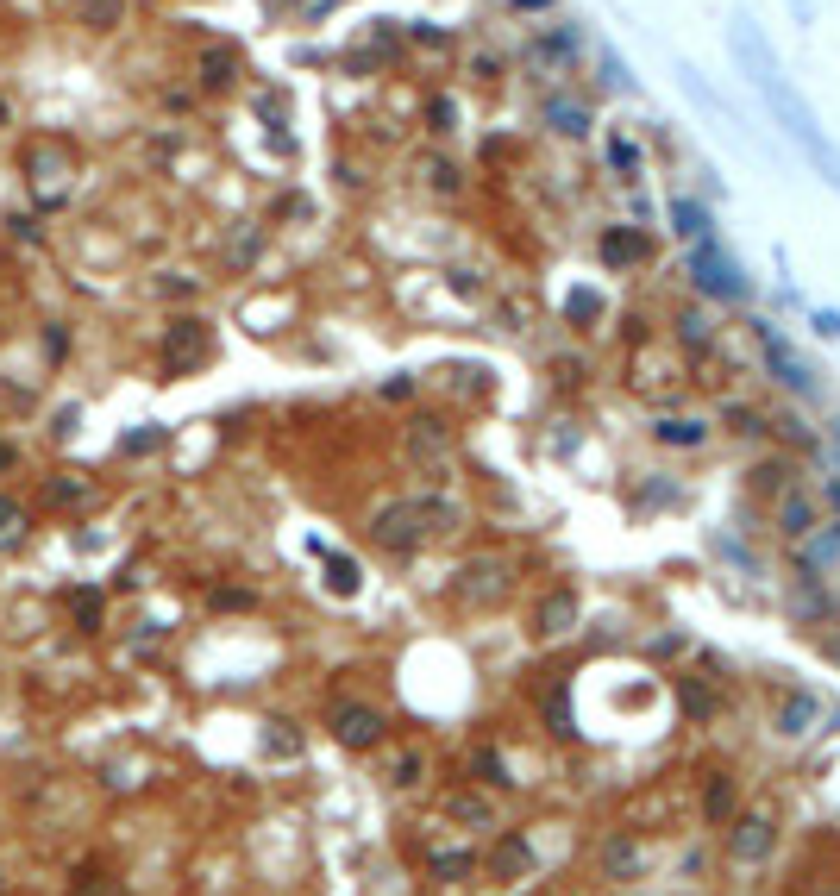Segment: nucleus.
Returning <instances> with one entry per match:
<instances>
[{
    "label": "nucleus",
    "instance_id": "obj_45",
    "mask_svg": "<svg viewBox=\"0 0 840 896\" xmlns=\"http://www.w3.org/2000/svg\"><path fill=\"white\" fill-rule=\"evenodd\" d=\"M815 896H840V890H815Z\"/></svg>",
    "mask_w": 840,
    "mask_h": 896
},
{
    "label": "nucleus",
    "instance_id": "obj_32",
    "mask_svg": "<svg viewBox=\"0 0 840 896\" xmlns=\"http://www.w3.org/2000/svg\"><path fill=\"white\" fill-rule=\"evenodd\" d=\"M546 721H552V734H558V740H571V734H577V721H571V709H565V683H552V690H546Z\"/></svg>",
    "mask_w": 840,
    "mask_h": 896
},
{
    "label": "nucleus",
    "instance_id": "obj_38",
    "mask_svg": "<svg viewBox=\"0 0 840 896\" xmlns=\"http://www.w3.org/2000/svg\"><path fill=\"white\" fill-rule=\"evenodd\" d=\"M471 765H477V777H489L496 790H508V771L496 765V752H489V746H477V759H471Z\"/></svg>",
    "mask_w": 840,
    "mask_h": 896
},
{
    "label": "nucleus",
    "instance_id": "obj_1",
    "mask_svg": "<svg viewBox=\"0 0 840 896\" xmlns=\"http://www.w3.org/2000/svg\"><path fill=\"white\" fill-rule=\"evenodd\" d=\"M728 38H734V63H740V76L759 88V101H765V113L784 126V138L797 145L803 157H809V170H822V182L828 188H840V145L815 126V113H809V101L797 88H790V76L778 69V57L765 51V38H759V26H753V13H734L728 19Z\"/></svg>",
    "mask_w": 840,
    "mask_h": 896
},
{
    "label": "nucleus",
    "instance_id": "obj_46",
    "mask_svg": "<svg viewBox=\"0 0 840 896\" xmlns=\"http://www.w3.org/2000/svg\"><path fill=\"white\" fill-rule=\"evenodd\" d=\"M0 126H7V107H0Z\"/></svg>",
    "mask_w": 840,
    "mask_h": 896
},
{
    "label": "nucleus",
    "instance_id": "obj_6",
    "mask_svg": "<svg viewBox=\"0 0 840 896\" xmlns=\"http://www.w3.org/2000/svg\"><path fill=\"white\" fill-rule=\"evenodd\" d=\"M778 834H784L778 809H734V821H728V859L734 865H765V859L778 853Z\"/></svg>",
    "mask_w": 840,
    "mask_h": 896
},
{
    "label": "nucleus",
    "instance_id": "obj_37",
    "mask_svg": "<svg viewBox=\"0 0 840 896\" xmlns=\"http://www.w3.org/2000/svg\"><path fill=\"white\" fill-rule=\"evenodd\" d=\"M420 771H427V759H420V752H402V759H395V790H408V784H420Z\"/></svg>",
    "mask_w": 840,
    "mask_h": 896
},
{
    "label": "nucleus",
    "instance_id": "obj_43",
    "mask_svg": "<svg viewBox=\"0 0 840 896\" xmlns=\"http://www.w3.org/2000/svg\"><path fill=\"white\" fill-rule=\"evenodd\" d=\"M63 345H69L63 333H44V358H51V364H63V358H69V351H63Z\"/></svg>",
    "mask_w": 840,
    "mask_h": 896
},
{
    "label": "nucleus",
    "instance_id": "obj_27",
    "mask_svg": "<svg viewBox=\"0 0 840 896\" xmlns=\"http://www.w3.org/2000/svg\"><path fill=\"white\" fill-rule=\"evenodd\" d=\"M427 865H433V878H446V884H452V878H471V871H477L483 859L471 853V846H439V853H433Z\"/></svg>",
    "mask_w": 840,
    "mask_h": 896
},
{
    "label": "nucleus",
    "instance_id": "obj_34",
    "mask_svg": "<svg viewBox=\"0 0 840 896\" xmlns=\"http://www.w3.org/2000/svg\"><path fill=\"white\" fill-rule=\"evenodd\" d=\"M596 63H602V82L609 88H621V94H640V82H634V69H627L615 51H596Z\"/></svg>",
    "mask_w": 840,
    "mask_h": 896
},
{
    "label": "nucleus",
    "instance_id": "obj_39",
    "mask_svg": "<svg viewBox=\"0 0 840 896\" xmlns=\"http://www.w3.org/2000/svg\"><path fill=\"white\" fill-rule=\"evenodd\" d=\"M565 320H596V295L590 289H571L565 295Z\"/></svg>",
    "mask_w": 840,
    "mask_h": 896
},
{
    "label": "nucleus",
    "instance_id": "obj_29",
    "mask_svg": "<svg viewBox=\"0 0 840 896\" xmlns=\"http://www.w3.org/2000/svg\"><path fill=\"white\" fill-rule=\"evenodd\" d=\"M232 76H239V57H232L226 44L201 51V88H232Z\"/></svg>",
    "mask_w": 840,
    "mask_h": 896
},
{
    "label": "nucleus",
    "instance_id": "obj_22",
    "mask_svg": "<svg viewBox=\"0 0 840 896\" xmlns=\"http://www.w3.org/2000/svg\"><path fill=\"white\" fill-rule=\"evenodd\" d=\"M414 502V514H420V527H427V539H446V533H458L464 527V508L452 502V495H408Z\"/></svg>",
    "mask_w": 840,
    "mask_h": 896
},
{
    "label": "nucleus",
    "instance_id": "obj_42",
    "mask_svg": "<svg viewBox=\"0 0 840 896\" xmlns=\"http://www.w3.org/2000/svg\"><path fill=\"white\" fill-rule=\"evenodd\" d=\"M270 746H276V759H289V752H295V734H289V727H270V734H264Z\"/></svg>",
    "mask_w": 840,
    "mask_h": 896
},
{
    "label": "nucleus",
    "instance_id": "obj_15",
    "mask_svg": "<svg viewBox=\"0 0 840 896\" xmlns=\"http://www.w3.org/2000/svg\"><path fill=\"white\" fill-rule=\"evenodd\" d=\"M596 257H602V264H609V270H640L646 257H652V239H646V226H634V220H627V226H609V232H602V239H596Z\"/></svg>",
    "mask_w": 840,
    "mask_h": 896
},
{
    "label": "nucleus",
    "instance_id": "obj_3",
    "mask_svg": "<svg viewBox=\"0 0 840 896\" xmlns=\"http://www.w3.org/2000/svg\"><path fill=\"white\" fill-rule=\"evenodd\" d=\"M452 596H458L464 608H477V615H489V608H508V602L521 596V558L508 552V546H483V552H471V558L458 564Z\"/></svg>",
    "mask_w": 840,
    "mask_h": 896
},
{
    "label": "nucleus",
    "instance_id": "obj_4",
    "mask_svg": "<svg viewBox=\"0 0 840 896\" xmlns=\"http://www.w3.org/2000/svg\"><path fill=\"white\" fill-rule=\"evenodd\" d=\"M759 370L772 376V389H784L790 402H803V408L822 402V376H815V364L784 333H772V326H759Z\"/></svg>",
    "mask_w": 840,
    "mask_h": 896
},
{
    "label": "nucleus",
    "instance_id": "obj_2",
    "mask_svg": "<svg viewBox=\"0 0 840 896\" xmlns=\"http://www.w3.org/2000/svg\"><path fill=\"white\" fill-rule=\"evenodd\" d=\"M684 276H690V289L703 295L715 314H740L746 301H753V276L740 270V257L721 245L715 232L696 239V245H684Z\"/></svg>",
    "mask_w": 840,
    "mask_h": 896
},
{
    "label": "nucleus",
    "instance_id": "obj_23",
    "mask_svg": "<svg viewBox=\"0 0 840 896\" xmlns=\"http://www.w3.org/2000/svg\"><path fill=\"white\" fill-rule=\"evenodd\" d=\"M163 345H170V364H176V370H189V364L207 358V345H214V339H207L201 320H176L170 333H163Z\"/></svg>",
    "mask_w": 840,
    "mask_h": 896
},
{
    "label": "nucleus",
    "instance_id": "obj_21",
    "mask_svg": "<svg viewBox=\"0 0 840 896\" xmlns=\"http://www.w3.org/2000/svg\"><path fill=\"white\" fill-rule=\"evenodd\" d=\"M652 439H659V445H671V452H703V445L715 439V427H709V420L665 414V420H652Z\"/></svg>",
    "mask_w": 840,
    "mask_h": 896
},
{
    "label": "nucleus",
    "instance_id": "obj_35",
    "mask_svg": "<svg viewBox=\"0 0 840 896\" xmlns=\"http://www.w3.org/2000/svg\"><path fill=\"white\" fill-rule=\"evenodd\" d=\"M258 245H264V232H232V251H226V264H232V270L258 264Z\"/></svg>",
    "mask_w": 840,
    "mask_h": 896
},
{
    "label": "nucleus",
    "instance_id": "obj_25",
    "mask_svg": "<svg viewBox=\"0 0 840 896\" xmlns=\"http://www.w3.org/2000/svg\"><path fill=\"white\" fill-rule=\"evenodd\" d=\"M678 696H684V715L690 721H715L721 715V690L709 677H678Z\"/></svg>",
    "mask_w": 840,
    "mask_h": 896
},
{
    "label": "nucleus",
    "instance_id": "obj_10",
    "mask_svg": "<svg viewBox=\"0 0 840 896\" xmlns=\"http://www.w3.org/2000/svg\"><path fill=\"white\" fill-rule=\"evenodd\" d=\"M790 571H809V577H840V521L822 514L803 539H790Z\"/></svg>",
    "mask_w": 840,
    "mask_h": 896
},
{
    "label": "nucleus",
    "instance_id": "obj_40",
    "mask_svg": "<svg viewBox=\"0 0 840 896\" xmlns=\"http://www.w3.org/2000/svg\"><path fill=\"white\" fill-rule=\"evenodd\" d=\"M251 602H258V596H245V589H220V596H214V608H226V615H245Z\"/></svg>",
    "mask_w": 840,
    "mask_h": 896
},
{
    "label": "nucleus",
    "instance_id": "obj_20",
    "mask_svg": "<svg viewBox=\"0 0 840 896\" xmlns=\"http://www.w3.org/2000/svg\"><path fill=\"white\" fill-rule=\"evenodd\" d=\"M646 846L634 840V834H609V840H602V871H609V878H627V884H634V878H646Z\"/></svg>",
    "mask_w": 840,
    "mask_h": 896
},
{
    "label": "nucleus",
    "instance_id": "obj_12",
    "mask_svg": "<svg viewBox=\"0 0 840 896\" xmlns=\"http://www.w3.org/2000/svg\"><path fill=\"white\" fill-rule=\"evenodd\" d=\"M402 452L420 470H446V458H452V420L446 414H414L408 433H402Z\"/></svg>",
    "mask_w": 840,
    "mask_h": 896
},
{
    "label": "nucleus",
    "instance_id": "obj_24",
    "mask_svg": "<svg viewBox=\"0 0 840 896\" xmlns=\"http://www.w3.org/2000/svg\"><path fill=\"white\" fill-rule=\"evenodd\" d=\"M44 502L76 514V508L95 502V483H88V477H69V470H57V477H44Z\"/></svg>",
    "mask_w": 840,
    "mask_h": 896
},
{
    "label": "nucleus",
    "instance_id": "obj_5",
    "mask_svg": "<svg viewBox=\"0 0 840 896\" xmlns=\"http://www.w3.org/2000/svg\"><path fill=\"white\" fill-rule=\"evenodd\" d=\"M583 32L577 26H552V32H540V38H527L521 44V69L527 76H546V82H571L577 69H583Z\"/></svg>",
    "mask_w": 840,
    "mask_h": 896
},
{
    "label": "nucleus",
    "instance_id": "obj_13",
    "mask_svg": "<svg viewBox=\"0 0 840 896\" xmlns=\"http://www.w3.org/2000/svg\"><path fill=\"white\" fill-rule=\"evenodd\" d=\"M815 521H822V495L790 477V483L772 495V533H778V539H803Z\"/></svg>",
    "mask_w": 840,
    "mask_h": 896
},
{
    "label": "nucleus",
    "instance_id": "obj_26",
    "mask_svg": "<svg viewBox=\"0 0 840 896\" xmlns=\"http://www.w3.org/2000/svg\"><path fill=\"white\" fill-rule=\"evenodd\" d=\"M734 809H740V784H734L728 771L709 777V784H703V821H715V828H721V821H734Z\"/></svg>",
    "mask_w": 840,
    "mask_h": 896
},
{
    "label": "nucleus",
    "instance_id": "obj_7",
    "mask_svg": "<svg viewBox=\"0 0 840 896\" xmlns=\"http://www.w3.org/2000/svg\"><path fill=\"white\" fill-rule=\"evenodd\" d=\"M577 621H583V596H577V583H552V589H540V596H533V608H527L533 640H546V646L571 640Z\"/></svg>",
    "mask_w": 840,
    "mask_h": 896
},
{
    "label": "nucleus",
    "instance_id": "obj_19",
    "mask_svg": "<svg viewBox=\"0 0 840 896\" xmlns=\"http://www.w3.org/2000/svg\"><path fill=\"white\" fill-rule=\"evenodd\" d=\"M602 170H609V176H621V182H634L640 170H646V145H640V138L634 132H609V138H602Z\"/></svg>",
    "mask_w": 840,
    "mask_h": 896
},
{
    "label": "nucleus",
    "instance_id": "obj_17",
    "mask_svg": "<svg viewBox=\"0 0 840 896\" xmlns=\"http://www.w3.org/2000/svg\"><path fill=\"white\" fill-rule=\"evenodd\" d=\"M703 308H709V301H703ZM703 308H690V301H684V308L671 314V345H684L690 358H703V351H715V345H721V326H715Z\"/></svg>",
    "mask_w": 840,
    "mask_h": 896
},
{
    "label": "nucleus",
    "instance_id": "obj_33",
    "mask_svg": "<svg viewBox=\"0 0 840 896\" xmlns=\"http://www.w3.org/2000/svg\"><path fill=\"white\" fill-rule=\"evenodd\" d=\"M678 483H665V477H652L646 489H640V514H659V508H678Z\"/></svg>",
    "mask_w": 840,
    "mask_h": 896
},
{
    "label": "nucleus",
    "instance_id": "obj_36",
    "mask_svg": "<svg viewBox=\"0 0 840 896\" xmlns=\"http://www.w3.org/2000/svg\"><path fill=\"white\" fill-rule=\"evenodd\" d=\"M19 533H26V508H19L13 495H0V546H13Z\"/></svg>",
    "mask_w": 840,
    "mask_h": 896
},
{
    "label": "nucleus",
    "instance_id": "obj_31",
    "mask_svg": "<svg viewBox=\"0 0 840 896\" xmlns=\"http://www.w3.org/2000/svg\"><path fill=\"white\" fill-rule=\"evenodd\" d=\"M358 583H364V571H358L352 558L326 552V589H333V596H358Z\"/></svg>",
    "mask_w": 840,
    "mask_h": 896
},
{
    "label": "nucleus",
    "instance_id": "obj_41",
    "mask_svg": "<svg viewBox=\"0 0 840 896\" xmlns=\"http://www.w3.org/2000/svg\"><path fill=\"white\" fill-rule=\"evenodd\" d=\"M809 320H815V333H822V339H840V314L834 308H815Z\"/></svg>",
    "mask_w": 840,
    "mask_h": 896
},
{
    "label": "nucleus",
    "instance_id": "obj_44",
    "mask_svg": "<svg viewBox=\"0 0 840 896\" xmlns=\"http://www.w3.org/2000/svg\"><path fill=\"white\" fill-rule=\"evenodd\" d=\"M13 464H19V445H13V439H0V477H7Z\"/></svg>",
    "mask_w": 840,
    "mask_h": 896
},
{
    "label": "nucleus",
    "instance_id": "obj_18",
    "mask_svg": "<svg viewBox=\"0 0 840 896\" xmlns=\"http://www.w3.org/2000/svg\"><path fill=\"white\" fill-rule=\"evenodd\" d=\"M815 721H822V696H815V690H790L772 709V734L778 740H803Z\"/></svg>",
    "mask_w": 840,
    "mask_h": 896
},
{
    "label": "nucleus",
    "instance_id": "obj_30",
    "mask_svg": "<svg viewBox=\"0 0 840 896\" xmlns=\"http://www.w3.org/2000/svg\"><path fill=\"white\" fill-rule=\"evenodd\" d=\"M82 26L88 32H113V26H120V19H126V0H82Z\"/></svg>",
    "mask_w": 840,
    "mask_h": 896
},
{
    "label": "nucleus",
    "instance_id": "obj_14",
    "mask_svg": "<svg viewBox=\"0 0 840 896\" xmlns=\"http://www.w3.org/2000/svg\"><path fill=\"white\" fill-rule=\"evenodd\" d=\"M483 865H489V878H496V884H521V878L540 871V846H533V834H502L496 853H489Z\"/></svg>",
    "mask_w": 840,
    "mask_h": 896
},
{
    "label": "nucleus",
    "instance_id": "obj_16",
    "mask_svg": "<svg viewBox=\"0 0 840 896\" xmlns=\"http://www.w3.org/2000/svg\"><path fill=\"white\" fill-rule=\"evenodd\" d=\"M665 226H671L678 245H696V239L715 232V214H709V201H696V195H671L665 201Z\"/></svg>",
    "mask_w": 840,
    "mask_h": 896
},
{
    "label": "nucleus",
    "instance_id": "obj_11",
    "mask_svg": "<svg viewBox=\"0 0 840 896\" xmlns=\"http://www.w3.org/2000/svg\"><path fill=\"white\" fill-rule=\"evenodd\" d=\"M326 727H333V740L339 746H352V752H370V746H383V734H389V721H383V709H370V702H333V715H326Z\"/></svg>",
    "mask_w": 840,
    "mask_h": 896
},
{
    "label": "nucleus",
    "instance_id": "obj_8",
    "mask_svg": "<svg viewBox=\"0 0 840 896\" xmlns=\"http://www.w3.org/2000/svg\"><path fill=\"white\" fill-rule=\"evenodd\" d=\"M370 546L389 552V558H414L420 546H427V527H420L414 502H383L377 514H370Z\"/></svg>",
    "mask_w": 840,
    "mask_h": 896
},
{
    "label": "nucleus",
    "instance_id": "obj_9",
    "mask_svg": "<svg viewBox=\"0 0 840 896\" xmlns=\"http://www.w3.org/2000/svg\"><path fill=\"white\" fill-rule=\"evenodd\" d=\"M540 120H546L558 138H571V145H590V138H596V107L583 101V94H577L571 82H552V88H546Z\"/></svg>",
    "mask_w": 840,
    "mask_h": 896
},
{
    "label": "nucleus",
    "instance_id": "obj_28",
    "mask_svg": "<svg viewBox=\"0 0 840 896\" xmlns=\"http://www.w3.org/2000/svg\"><path fill=\"white\" fill-rule=\"evenodd\" d=\"M446 809H452V821H464V828H489V821H496V809H489L483 790H458Z\"/></svg>",
    "mask_w": 840,
    "mask_h": 896
}]
</instances>
